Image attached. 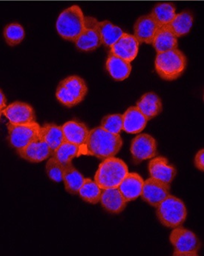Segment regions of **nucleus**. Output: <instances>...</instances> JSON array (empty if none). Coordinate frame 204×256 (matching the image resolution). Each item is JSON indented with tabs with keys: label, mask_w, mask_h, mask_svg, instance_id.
Segmentation results:
<instances>
[{
	"label": "nucleus",
	"mask_w": 204,
	"mask_h": 256,
	"mask_svg": "<svg viewBox=\"0 0 204 256\" xmlns=\"http://www.w3.org/2000/svg\"><path fill=\"white\" fill-rule=\"evenodd\" d=\"M171 244L175 248V251H193L199 252L201 242L197 236L187 228L178 226L172 231L170 236Z\"/></svg>",
	"instance_id": "f8f14e48"
},
{
	"label": "nucleus",
	"mask_w": 204,
	"mask_h": 256,
	"mask_svg": "<svg viewBox=\"0 0 204 256\" xmlns=\"http://www.w3.org/2000/svg\"><path fill=\"white\" fill-rule=\"evenodd\" d=\"M193 25V16L190 12L176 14L174 19L167 25L177 36H184L191 30Z\"/></svg>",
	"instance_id": "a878e982"
},
{
	"label": "nucleus",
	"mask_w": 204,
	"mask_h": 256,
	"mask_svg": "<svg viewBox=\"0 0 204 256\" xmlns=\"http://www.w3.org/2000/svg\"><path fill=\"white\" fill-rule=\"evenodd\" d=\"M161 26L150 14L144 15L137 20L134 26V36L140 44H152Z\"/></svg>",
	"instance_id": "2eb2a0df"
},
{
	"label": "nucleus",
	"mask_w": 204,
	"mask_h": 256,
	"mask_svg": "<svg viewBox=\"0 0 204 256\" xmlns=\"http://www.w3.org/2000/svg\"><path fill=\"white\" fill-rule=\"evenodd\" d=\"M130 152L134 161L136 163L152 159L158 154L156 140L149 134L137 136L132 140Z\"/></svg>",
	"instance_id": "1a4fd4ad"
},
{
	"label": "nucleus",
	"mask_w": 204,
	"mask_h": 256,
	"mask_svg": "<svg viewBox=\"0 0 204 256\" xmlns=\"http://www.w3.org/2000/svg\"><path fill=\"white\" fill-rule=\"evenodd\" d=\"M4 40L10 46H14L20 44L25 38V30L18 24H10L6 26L3 32Z\"/></svg>",
	"instance_id": "7c9ffc66"
},
{
	"label": "nucleus",
	"mask_w": 204,
	"mask_h": 256,
	"mask_svg": "<svg viewBox=\"0 0 204 256\" xmlns=\"http://www.w3.org/2000/svg\"><path fill=\"white\" fill-rule=\"evenodd\" d=\"M106 65L109 74L117 82L126 80L132 72L130 62L120 58L115 54H109Z\"/></svg>",
	"instance_id": "412c9836"
},
{
	"label": "nucleus",
	"mask_w": 204,
	"mask_h": 256,
	"mask_svg": "<svg viewBox=\"0 0 204 256\" xmlns=\"http://www.w3.org/2000/svg\"><path fill=\"white\" fill-rule=\"evenodd\" d=\"M40 127L36 122L27 124L9 123L7 124V130L10 146L17 150L26 147L39 136Z\"/></svg>",
	"instance_id": "0eeeda50"
},
{
	"label": "nucleus",
	"mask_w": 204,
	"mask_h": 256,
	"mask_svg": "<svg viewBox=\"0 0 204 256\" xmlns=\"http://www.w3.org/2000/svg\"><path fill=\"white\" fill-rule=\"evenodd\" d=\"M139 45L140 42L134 35L124 32L117 42L110 47V54H115L131 63L138 56Z\"/></svg>",
	"instance_id": "ddd939ff"
},
{
	"label": "nucleus",
	"mask_w": 204,
	"mask_h": 256,
	"mask_svg": "<svg viewBox=\"0 0 204 256\" xmlns=\"http://www.w3.org/2000/svg\"><path fill=\"white\" fill-rule=\"evenodd\" d=\"M122 146L120 134H111L101 127L94 128L89 130L86 142L79 146L77 158L83 155L104 160L116 156Z\"/></svg>",
	"instance_id": "f257e3e1"
},
{
	"label": "nucleus",
	"mask_w": 204,
	"mask_h": 256,
	"mask_svg": "<svg viewBox=\"0 0 204 256\" xmlns=\"http://www.w3.org/2000/svg\"><path fill=\"white\" fill-rule=\"evenodd\" d=\"M3 115L13 124H27L36 122L33 108L24 102H13L1 110Z\"/></svg>",
	"instance_id": "9b49d317"
},
{
	"label": "nucleus",
	"mask_w": 204,
	"mask_h": 256,
	"mask_svg": "<svg viewBox=\"0 0 204 256\" xmlns=\"http://www.w3.org/2000/svg\"><path fill=\"white\" fill-rule=\"evenodd\" d=\"M144 180L138 173H128L118 186L119 191L126 202L135 200L141 196Z\"/></svg>",
	"instance_id": "f3484780"
},
{
	"label": "nucleus",
	"mask_w": 204,
	"mask_h": 256,
	"mask_svg": "<svg viewBox=\"0 0 204 256\" xmlns=\"http://www.w3.org/2000/svg\"><path fill=\"white\" fill-rule=\"evenodd\" d=\"M147 122V118L137 106H131L123 115V130L128 134L142 132Z\"/></svg>",
	"instance_id": "a211bd4d"
},
{
	"label": "nucleus",
	"mask_w": 204,
	"mask_h": 256,
	"mask_svg": "<svg viewBox=\"0 0 204 256\" xmlns=\"http://www.w3.org/2000/svg\"><path fill=\"white\" fill-rule=\"evenodd\" d=\"M85 16L81 8L72 6L61 12L56 22V28L61 38L74 42L83 31Z\"/></svg>",
	"instance_id": "20e7f679"
},
{
	"label": "nucleus",
	"mask_w": 204,
	"mask_h": 256,
	"mask_svg": "<svg viewBox=\"0 0 204 256\" xmlns=\"http://www.w3.org/2000/svg\"><path fill=\"white\" fill-rule=\"evenodd\" d=\"M149 172L151 178L167 184L173 182L177 174L175 166L170 164L168 160L163 156L152 158L149 163Z\"/></svg>",
	"instance_id": "dca6fc26"
},
{
	"label": "nucleus",
	"mask_w": 204,
	"mask_h": 256,
	"mask_svg": "<svg viewBox=\"0 0 204 256\" xmlns=\"http://www.w3.org/2000/svg\"><path fill=\"white\" fill-rule=\"evenodd\" d=\"M100 202L103 208L112 214L121 213L126 208L127 202L122 196L118 188L103 190Z\"/></svg>",
	"instance_id": "6ab92c4d"
},
{
	"label": "nucleus",
	"mask_w": 204,
	"mask_h": 256,
	"mask_svg": "<svg viewBox=\"0 0 204 256\" xmlns=\"http://www.w3.org/2000/svg\"><path fill=\"white\" fill-rule=\"evenodd\" d=\"M1 114H2V112H1V110H0V118H1Z\"/></svg>",
	"instance_id": "e433bc0d"
},
{
	"label": "nucleus",
	"mask_w": 204,
	"mask_h": 256,
	"mask_svg": "<svg viewBox=\"0 0 204 256\" xmlns=\"http://www.w3.org/2000/svg\"><path fill=\"white\" fill-rule=\"evenodd\" d=\"M100 127L111 134L119 135L123 130V115L112 114L106 116L102 120Z\"/></svg>",
	"instance_id": "2f4dec72"
},
{
	"label": "nucleus",
	"mask_w": 204,
	"mask_h": 256,
	"mask_svg": "<svg viewBox=\"0 0 204 256\" xmlns=\"http://www.w3.org/2000/svg\"><path fill=\"white\" fill-rule=\"evenodd\" d=\"M174 256H199L197 252L193 251H175L173 252Z\"/></svg>",
	"instance_id": "f704fd0d"
},
{
	"label": "nucleus",
	"mask_w": 204,
	"mask_h": 256,
	"mask_svg": "<svg viewBox=\"0 0 204 256\" xmlns=\"http://www.w3.org/2000/svg\"><path fill=\"white\" fill-rule=\"evenodd\" d=\"M88 92V86L81 78L69 76L63 79L56 91L57 100L64 106L73 108L84 100Z\"/></svg>",
	"instance_id": "423d86ee"
},
{
	"label": "nucleus",
	"mask_w": 204,
	"mask_h": 256,
	"mask_svg": "<svg viewBox=\"0 0 204 256\" xmlns=\"http://www.w3.org/2000/svg\"><path fill=\"white\" fill-rule=\"evenodd\" d=\"M98 21L92 16H85L83 31L74 41L76 47L81 51L89 52L97 50L101 45L98 30Z\"/></svg>",
	"instance_id": "6e6552de"
},
{
	"label": "nucleus",
	"mask_w": 204,
	"mask_h": 256,
	"mask_svg": "<svg viewBox=\"0 0 204 256\" xmlns=\"http://www.w3.org/2000/svg\"><path fill=\"white\" fill-rule=\"evenodd\" d=\"M79 146L64 141L51 156H54L65 168L72 164V160L77 158Z\"/></svg>",
	"instance_id": "c85d7f7f"
},
{
	"label": "nucleus",
	"mask_w": 204,
	"mask_h": 256,
	"mask_svg": "<svg viewBox=\"0 0 204 256\" xmlns=\"http://www.w3.org/2000/svg\"><path fill=\"white\" fill-rule=\"evenodd\" d=\"M39 134L49 146L52 154L57 148L65 141L62 127L56 124H44L42 127H40Z\"/></svg>",
	"instance_id": "b1692460"
},
{
	"label": "nucleus",
	"mask_w": 204,
	"mask_h": 256,
	"mask_svg": "<svg viewBox=\"0 0 204 256\" xmlns=\"http://www.w3.org/2000/svg\"><path fill=\"white\" fill-rule=\"evenodd\" d=\"M6 108V98L5 96L0 90V110H2Z\"/></svg>",
	"instance_id": "c9c22d12"
},
{
	"label": "nucleus",
	"mask_w": 204,
	"mask_h": 256,
	"mask_svg": "<svg viewBox=\"0 0 204 256\" xmlns=\"http://www.w3.org/2000/svg\"><path fill=\"white\" fill-rule=\"evenodd\" d=\"M152 44L157 53L164 52L178 48V38L167 26H164L157 32Z\"/></svg>",
	"instance_id": "5701e85b"
},
{
	"label": "nucleus",
	"mask_w": 204,
	"mask_h": 256,
	"mask_svg": "<svg viewBox=\"0 0 204 256\" xmlns=\"http://www.w3.org/2000/svg\"><path fill=\"white\" fill-rule=\"evenodd\" d=\"M195 166L201 172H203L204 170V150H199L196 154V158H195Z\"/></svg>",
	"instance_id": "72a5a7b5"
},
{
	"label": "nucleus",
	"mask_w": 204,
	"mask_h": 256,
	"mask_svg": "<svg viewBox=\"0 0 204 256\" xmlns=\"http://www.w3.org/2000/svg\"><path fill=\"white\" fill-rule=\"evenodd\" d=\"M98 30L101 44L108 47L112 46L124 33L120 27L116 26L108 20L99 22Z\"/></svg>",
	"instance_id": "bb28decb"
},
{
	"label": "nucleus",
	"mask_w": 204,
	"mask_h": 256,
	"mask_svg": "<svg viewBox=\"0 0 204 256\" xmlns=\"http://www.w3.org/2000/svg\"><path fill=\"white\" fill-rule=\"evenodd\" d=\"M128 173L129 168L123 160L115 156L108 158L99 166L94 175V182L102 190L118 188Z\"/></svg>",
	"instance_id": "f03ea898"
},
{
	"label": "nucleus",
	"mask_w": 204,
	"mask_h": 256,
	"mask_svg": "<svg viewBox=\"0 0 204 256\" xmlns=\"http://www.w3.org/2000/svg\"><path fill=\"white\" fill-rule=\"evenodd\" d=\"M160 26L168 25L176 15V8L172 3L163 2L157 4L150 14Z\"/></svg>",
	"instance_id": "cd10ccee"
},
{
	"label": "nucleus",
	"mask_w": 204,
	"mask_h": 256,
	"mask_svg": "<svg viewBox=\"0 0 204 256\" xmlns=\"http://www.w3.org/2000/svg\"><path fill=\"white\" fill-rule=\"evenodd\" d=\"M187 58L178 50L158 53L155 59V70L166 80H175L181 77L187 67Z\"/></svg>",
	"instance_id": "7ed1b4c3"
},
{
	"label": "nucleus",
	"mask_w": 204,
	"mask_h": 256,
	"mask_svg": "<svg viewBox=\"0 0 204 256\" xmlns=\"http://www.w3.org/2000/svg\"><path fill=\"white\" fill-rule=\"evenodd\" d=\"M137 108L149 120L159 115L162 111V102L159 96L154 92L144 94L137 102Z\"/></svg>",
	"instance_id": "4be33fe9"
},
{
	"label": "nucleus",
	"mask_w": 204,
	"mask_h": 256,
	"mask_svg": "<svg viewBox=\"0 0 204 256\" xmlns=\"http://www.w3.org/2000/svg\"><path fill=\"white\" fill-rule=\"evenodd\" d=\"M101 192V188L94 181L90 178H85L78 194L85 202L90 204H97L100 202Z\"/></svg>",
	"instance_id": "c756f323"
},
{
	"label": "nucleus",
	"mask_w": 204,
	"mask_h": 256,
	"mask_svg": "<svg viewBox=\"0 0 204 256\" xmlns=\"http://www.w3.org/2000/svg\"><path fill=\"white\" fill-rule=\"evenodd\" d=\"M156 208L158 220L167 228H175L181 226L187 219L185 204L173 195H169Z\"/></svg>",
	"instance_id": "39448f33"
},
{
	"label": "nucleus",
	"mask_w": 204,
	"mask_h": 256,
	"mask_svg": "<svg viewBox=\"0 0 204 256\" xmlns=\"http://www.w3.org/2000/svg\"><path fill=\"white\" fill-rule=\"evenodd\" d=\"M65 141L81 146L87 138L89 130L86 124L76 121H70L62 126Z\"/></svg>",
	"instance_id": "aec40b11"
},
{
	"label": "nucleus",
	"mask_w": 204,
	"mask_h": 256,
	"mask_svg": "<svg viewBox=\"0 0 204 256\" xmlns=\"http://www.w3.org/2000/svg\"><path fill=\"white\" fill-rule=\"evenodd\" d=\"M84 176L73 166V164L64 168L62 181L64 182L65 191L71 194H77L81 188Z\"/></svg>",
	"instance_id": "393cba45"
},
{
	"label": "nucleus",
	"mask_w": 204,
	"mask_h": 256,
	"mask_svg": "<svg viewBox=\"0 0 204 256\" xmlns=\"http://www.w3.org/2000/svg\"><path fill=\"white\" fill-rule=\"evenodd\" d=\"M45 170L47 175L51 180L57 182H62L64 167L54 156H51L47 161Z\"/></svg>",
	"instance_id": "473e14b6"
},
{
	"label": "nucleus",
	"mask_w": 204,
	"mask_h": 256,
	"mask_svg": "<svg viewBox=\"0 0 204 256\" xmlns=\"http://www.w3.org/2000/svg\"><path fill=\"white\" fill-rule=\"evenodd\" d=\"M21 158L30 162H41L52 156L51 149L40 135L26 147L17 150Z\"/></svg>",
	"instance_id": "4468645a"
},
{
	"label": "nucleus",
	"mask_w": 204,
	"mask_h": 256,
	"mask_svg": "<svg viewBox=\"0 0 204 256\" xmlns=\"http://www.w3.org/2000/svg\"><path fill=\"white\" fill-rule=\"evenodd\" d=\"M170 184L150 178L144 181L141 198L145 202L156 208L170 194Z\"/></svg>",
	"instance_id": "9d476101"
}]
</instances>
